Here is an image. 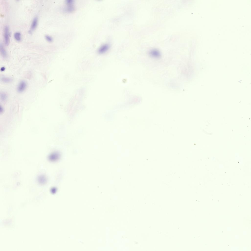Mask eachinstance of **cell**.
<instances>
[{"mask_svg": "<svg viewBox=\"0 0 251 251\" xmlns=\"http://www.w3.org/2000/svg\"><path fill=\"white\" fill-rule=\"evenodd\" d=\"M27 86V83L24 80L21 81L19 83L17 88V91L19 93L23 92L26 89Z\"/></svg>", "mask_w": 251, "mask_h": 251, "instance_id": "obj_1", "label": "cell"}, {"mask_svg": "<svg viewBox=\"0 0 251 251\" xmlns=\"http://www.w3.org/2000/svg\"><path fill=\"white\" fill-rule=\"evenodd\" d=\"M9 32L8 27L6 26L4 31V38L5 43L7 45H8L10 43Z\"/></svg>", "mask_w": 251, "mask_h": 251, "instance_id": "obj_2", "label": "cell"}, {"mask_svg": "<svg viewBox=\"0 0 251 251\" xmlns=\"http://www.w3.org/2000/svg\"><path fill=\"white\" fill-rule=\"evenodd\" d=\"M110 48V45L107 43H105L103 44L98 49V52L100 54H103L109 49Z\"/></svg>", "mask_w": 251, "mask_h": 251, "instance_id": "obj_3", "label": "cell"}, {"mask_svg": "<svg viewBox=\"0 0 251 251\" xmlns=\"http://www.w3.org/2000/svg\"><path fill=\"white\" fill-rule=\"evenodd\" d=\"M60 154L57 152H53L50 154L49 157V160L52 162H55L58 160L60 158Z\"/></svg>", "mask_w": 251, "mask_h": 251, "instance_id": "obj_4", "label": "cell"}, {"mask_svg": "<svg viewBox=\"0 0 251 251\" xmlns=\"http://www.w3.org/2000/svg\"><path fill=\"white\" fill-rule=\"evenodd\" d=\"M74 4H65V6L64 8V11L66 12L70 13L73 12L75 9Z\"/></svg>", "mask_w": 251, "mask_h": 251, "instance_id": "obj_5", "label": "cell"}, {"mask_svg": "<svg viewBox=\"0 0 251 251\" xmlns=\"http://www.w3.org/2000/svg\"><path fill=\"white\" fill-rule=\"evenodd\" d=\"M150 55L152 57L156 58H159L161 56V54L160 52L156 49H152L149 52Z\"/></svg>", "mask_w": 251, "mask_h": 251, "instance_id": "obj_6", "label": "cell"}, {"mask_svg": "<svg viewBox=\"0 0 251 251\" xmlns=\"http://www.w3.org/2000/svg\"><path fill=\"white\" fill-rule=\"evenodd\" d=\"M38 19L37 17H35L32 22L30 28V32L34 31L37 27L38 24Z\"/></svg>", "mask_w": 251, "mask_h": 251, "instance_id": "obj_7", "label": "cell"}, {"mask_svg": "<svg viewBox=\"0 0 251 251\" xmlns=\"http://www.w3.org/2000/svg\"><path fill=\"white\" fill-rule=\"evenodd\" d=\"M0 50L1 54L2 57L4 58H6L7 57V53L3 45L2 44H0Z\"/></svg>", "mask_w": 251, "mask_h": 251, "instance_id": "obj_8", "label": "cell"}, {"mask_svg": "<svg viewBox=\"0 0 251 251\" xmlns=\"http://www.w3.org/2000/svg\"><path fill=\"white\" fill-rule=\"evenodd\" d=\"M38 181L39 183L41 184H44L46 183L47 179L46 177L44 176H41L38 178Z\"/></svg>", "mask_w": 251, "mask_h": 251, "instance_id": "obj_9", "label": "cell"}, {"mask_svg": "<svg viewBox=\"0 0 251 251\" xmlns=\"http://www.w3.org/2000/svg\"><path fill=\"white\" fill-rule=\"evenodd\" d=\"M1 80L3 82L5 83H9L13 81L12 79L11 78L6 77H3L1 78Z\"/></svg>", "mask_w": 251, "mask_h": 251, "instance_id": "obj_10", "label": "cell"}, {"mask_svg": "<svg viewBox=\"0 0 251 251\" xmlns=\"http://www.w3.org/2000/svg\"><path fill=\"white\" fill-rule=\"evenodd\" d=\"M14 37L15 39L17 41H20L21 40V35L19 32H16L14 34Z\"/></svg>", "mask_w": 251, "mask_h": 251, "instance_id": "obj_11", "label": "cell"}, {"mask_svg": "<svg viewBox=\"0 0 251 251\" xmlns=\"http://www.w3.org/2000/svg\"><path fill=\"white\" fill-rule=\"evenodd\" d=\"M1 100L3 101H6L8 98V95L7 94L4 92L1 93Z\"/></svg>", "mask_w": 251, "mask_h": 251, "instance_id": "obj_12", "label": "cell"}, {"mask_svg": "<svg viewBox=\"0 0 251 251\" xmlns=\"http://www.w3.org/2000/svg\"><path fill=\"white\" fill-rule=\"evenodd\" d=\"M45 38L49 42H52L53 40V38L50 36L48 35L45 36Z\"/></svg>", "mask_w": 251, "mask_h": 251, "instance_id": "obj_13", "label": "cell"}]
</instances>
